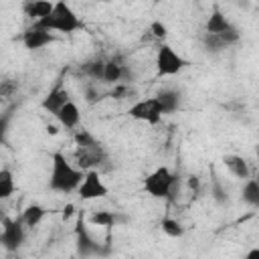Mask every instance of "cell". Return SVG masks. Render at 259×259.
<instances>
[{"mask_svg":"<svg viewBox=\"0 0 259 259\" xmlns=\"http://www.w3.org/2000/svg\"><path fill=\"white\" fill-rule=\"evenodd\" d=\"M85 176V170L75 168L65 154L55 152L51 158V176H49V188L53 192L69 194L79 188L81 180Z\"/></svg>","mask_w":259,"mask_h":259,"instance_id":"cell-1","label":"cell"},{"mask_svg":"<svg viewBox=\"0 0 259 259\" xmlns=\"http://www.w3.org/2000/svg\"><path fill=\"white\" fill-rule=\"evenodd\" d=\"M34 24L42 26V28H49V30H57V32H63V34H73L75 30L83 28V22L79 20L77 12L65 2V0H59L55 2V8L49 16L36 20Z\"/></svg>","mask_w":259,"mask_h":259,"instance_id":"cell-2","label":"cell"},{"mask_svg":"<svg viewBox=\"0 0 259 259\" xmlns=\"http://www.w3.org/2000/svg\"><path fill=\"white\" fill-rule=\"evenodd\" d=\"M178 182V174H174L166 166H160L144 178V190L152 198H172Z\"/></svg>","mask_w":259,"mask_h":259,"instance_id":"cell-3","label":"cell"},{"mask_svg":"<svg viewBox=\"0 0 259 259\" xmlns=\"http://www.w3.org/2000/svg\"><path fill=\"white\" fill-rule=\"evenodd\" d=\"M75 249L81 257H95V255H107L109 247H101V243H97L91 233L87 231V217L85 212H77V223H75Z\"/></svg>","mask_w":259,"mask_h":259,"instance_id":"cell-4","label":"cell"},{"mask_svg":"<svg viewBox=\"0 0 259 259\" xmlns=\"http://www.w3.org/2000/svg\"><path fill=\"white\" fill-rule=\"evenodd\" d=\"M75 160L79 164L81 170H101L103 164L109 160L105 148L101 146V142H93L87 146H77L75 148Z\"/></svg>","mask_w":259,"mask_h":259,"instance_id":"cell-5","label":"cell"},{"mask_svg":"<svg viewBox=\"0 0 259 259\" xmlns=\"http://www.w3.org/2000/svg\"><path fill=\"white\" fill-rule=\"evenodd\" d=\"M188 63L166 42L160 45L158 53H156V71L160 77H172L176 73H180Z\"/></svg>","mask_w":259,"mask_h":259,"instance_id":"cell-6","label":"cell"},{"mask_svg":"<svg viewBox=\"0 0 259 259\" xmlns=\"http://www.w3.org/2000/svg\"><path fill=\"white\" fill-rule=\"evenodd\" d=\"M127 115L134 117V119H138V121H146V123H150V125H158V123L162 121L164 111H162L160 101H158L156 95H154V97L140 99V101H136L134 105H130Z\"/></svg>","mask_w":259,"mask_h":259,"instance_id":"cell-7","label":"cell"},{"mask_svg":"<svg viewBox=\"0 0 259 259\" xmlns=\"http://www.w3.org/2000/svg\"><path fill=\"white\" fill-rule=\"evenodd\" d=\"M24 229L26 225L22 223V219H2V231H0V245L6 251H16L22 243H24Z\"/></svg>","mask_w":259,"mask_h":259,"instance_id":"cell-8","label":"cell"},{"mask_svg":"<svg viewBox=\"0 0 259 259\" xmlns=\"http://www.w3.org/2000/svg\"><path fill=\"white\" fill-rule=\"evenodd\" d=\"M107 186L101 180V172L99 170H85V176L77 188V194L81 200H97V198H105L107 196Z\"/></svg>","mask_w":259,"mask_h":259,"instance_id":"cell-9","label":"cell"},{"mask_svg":"<svg viewBox=\"0 0 259 259\" xmlns=\"http://www.w3.org/2000/svg\"><path fill=\"white\" fill-rule=\"evenodd\" d=\"M51 42H55V34L53 30L49 28H42L38 24L32 22V26H28L24 32H22V45L28 49V51H38L42 47H49Z\"/></svg>","mask_w":259,"mask_h":259,"instance_id":"cell-10","label":"cell"},{"mask_svg":"<svg viewBox=\"0 0 259 259\" xmlns=\"http://www.w3.org/2000/svg\"><path fill=\"white\" fill-rule=\"evenodd\" d=\"M67 101H71V95H69V89L63 85V83H57L45 97H42V101H40V107L45 109V111H49V113H53V115H57V111L67 103Z\"/></svg>","mask_w":259,"mask_h":259,"instance_id":"cell-11","label":"cell"},{"mask_svg":"<svg viewBox=\"0 0 259 259\" xmlns=\"http://www.w3.org/2000/svg\"><path fill=\"white\" fill-rule=\"evenodd\" d=\"M130 219L119 214V212H111V210H93L89 217H87V223L93 225V227H103V229H113L121 223H127Z\"/></svg>","mask_w":259,"mask_h":259,"instance_id":"cell-12","label":"cell"},{"mask_svg":"<svg viewBox=\"0 0 259 259\" xmlns=\"http://www.w3.org/2000/svg\"><path fill=\"white\" fill-rule=\"evenodd\" d=\"M130 75V69L119 61V59H109L105 61V71H103V81L105 83H121ZM132 77V75H130Z\"/></svg>","mask_w":259,"mask_h":259,"instance_id":"cell-13","label":"cell"},{"mask_svg":"<svg viewBox=\"0 0 259 259\" xmlns=\"http://www.w3.org/2000/svg\"><path fill=\"white\" fill-rule=\"evenodd\" d=\"M223 164L227 166V170L235 176V178H241V180H247L251 176V170H249V164L243 156L239 154H227L223 158Z\"/></svg>","mask_w":259,"mask_h":259,"instance_id":"cell-14","label":"cell"},{"mask_svg":"<svg viewBox=\"0 0 259 259\" xmlns=\"http://www.w3.org/2000/svg\"><path fill=\"white\" fill-rule=\"evenodd\" d=\"M57 119H59V123L63 125V127H67V130H75L77 125H79V121H81V113H79V107L73 103V101H67L59 111H57V115H55Z\"/></svg>","mask_w":259,"mask_h":259,"instance_id":"cell-15","label":"cell"},{"mask_svg":"<svg viewBox=\"0 0 259 259\" xmlns=\"http://www.w3.org/2000/svg\"><path fill=\"white\" fill-rule=\"evenodd\" d=\"M53 8H55V4H53L51 0H30V2L24 4V14H26L32 22H36V20L49 16V14L53 12Z\"/></svg>","mask_w":259,"mask_h":259,"instance_id":"cell-16","label":"cell"},{"mask_svg":"<svg viewBox=\"0 0 259 259\" xmlns=\"http://www.w3.org/2000/svg\"><path fill=\"white\" fill-rule=\"evenodd\" d=\"M233 24L229 22V18L219 10V8H212V12L208 14L206 18V24H204V30L206 32H225L229 30Z\"/></svg>","mask_w":259,"mask_h":259,"instance_id":"cell-17","label":"cell"},{"mask_svg":"<svg viewBox=\"0 0 259 259\" xmlns=\"http://www.w3.org/2000/svg\"><path fill=\"white\" fill-rule=\"evenodd\" d=\"M156 99L160 101L164 115H166V113H174V111L180 107V93L174 91V89H162V91L156 95Z\"/></svg>","mask_w":259,"mask_h":259,"instance_id":"cell-18","label":"cell"},{"mask_svg":"<svg viewBox=\"0 0 259 259\" xmlns=\"http://www.w3.org/2000/svg\"><path fill=\"white\" fill-rule=\"evenodd\" d=\"M241 200L247 202L249 206L259 208V178H247L241 190Z\"/></svg>","mask_w":259,"mask_h":259,"instance_id":"cell-19","label":"cell"},{"mask_svg":"<svg viewBox=\"0 0 259 259\" xmlns=\"http://www.w3.org/2000/svg\"><path fill=\"white\" fill-rule=\"evenodd\" d=\"M45 214H47V210H45V206H40V204H28L24 210H22V223L28 227V229H34L36 225H40V221L45 219Z\"/></svg>","mask_w":259,"mask_h":259,"instance_id":"cell-20","label":"cell"},{"mask_svg":"<svg viewBox=\"0 0 259 259\" xmlns=\"http://www.w3.org/2000/svg\"><path fill=\"white\" fill-rule=\"evenodd\" d=\"M16 190V184H14V178H12V172L8 168H2L0 170V198L6 200L14 194Z\"/></svg>","mask_w":259,"mask_h":259,"instance_id":"cell-21","label":"cell"},{"mask_svg":"<svg viewBox=\"0 0 259 259\" xmlns=\"http://www.w3.org/2000/svg\"><path fill=\"white\" fill-rule=\"evenodd\" d=\"M160 229H162L170 239H180V237H184V227H182L176 219H172V217H164V219L160 221Z\"/></svg>","mask_w":259,"mask_h":259,"instance_id":"cell-22","label":"cell"},{"mask_svg":"<svg viewBox=\"0 0 259 259\" xmlns=\"http://www.w3.org/2000/svg\"><path fill=\"white\" fill-rule=\"evenodd\" d=\"M83 71L91 77V79H101L103 81V71H105V61L97 59V61H91L83 67Z\"/></svg>","mask_w":259,"mask_h":259,"instance_id":"cell-23","label":"cell"},{"mask_svg":"<svg viewBox=\"0 0 259 259\" xmlns=\"http://www.w3.org/2000/svg\"><path fill=\"white\" fill-rule=\"evenodd\" d=\"M212 198H214L219 204H225V202L229 200V194H227V190L221 186V182H219V180H214V182H212Z\"/></svg>","mask_w":259,"mask_h":259,"instance_id":"cell-24","label":"cell"},{"mask_svg":"<svg viewBox=\"0 0 259 259\" xmlns=\"http://www.w3.org/2000/svg\"><path fill=\"white\" fill-rule=\"evenodd\" d=\"M150 32H152L156 38H160V40H164V38L168 36V28H166V24L160 22V20H154V22L150 24Z\"/></svg>","mask_w":259,"mask_h":259,"instance_id":"cell-25","label":"cell"},{"mask_svg":"<svg viewBox=\"0 0 259 259\" xmlns=\"http://www.w3.org/2000/svg\"><path fill=\"white\" fill-rule=\"evenodd\" d=\"M101 99V93L97 91V87H85V101L87 103H97Z\"/></svg>","mask_w":259,"mask_h":259,"instance_id":"cell-26","label":"cell"},{"mask_svg":"<svg viewBox=\"0 0 259 259\" xmlns=\"http://www.w3.org/2000/svg\"><path fill=\"white\" fill-rule=\"evenodd\" d=\"M75 212H77V210H75V204H67V206L63 208V221H69Z\"/></svg>","mask_w":259,"mask_h":259,"instance_id":"cell-27","label":"cell"},{"mask_svg":"<svg viewBox=\"0 0 259 259\" xmlns=\"http://www.w3.org/2000/svg\"><path fill=\"white\" fill-rule=\"evenodd\" d=\"M188 188H190V190H198V188H200L198 176H188Z\"/></svg>","mask_w":259,"mask_h":259,"instance_id":"cell-28","label":"cell"},{"mask_svg":"<svg viewBox=\"0 0 259 259\" xmlns=\"http://www.w3.org/2000/svg\"><path fill=\"white\" fill-rule=\"evenodd\" d=\"M247 259H259V247H255V249H251V251H247V255H245Z\"/></svg>","mask_w":259,"mask_h":259,"instance_id":"cell-29","label":"cell"},{"mask_svg":"<svg viewBox=\"0 0 259 259\" xmlns=\"http://www.w3.org/2000/svg\"><path fill=\"white\" fill-rule=\"evenodd\" d=\"M47 132H49L51 136H57V132H59V130H57L55 125H47Z\"/></svg>","mask_w":259,"mask_h":259,"instance_id":"cell-30","label":"cell"},{"mask_svg":"<svg viewBox=\"0 0 259 259\" xmlns=\"http://www.w3.org/2000/svg\"><path fill=\"white\" fill-rule=\"evenodd\" d=\"M154 2H162V0H154Z\"/></svg>","mask_w":259,"mask_h":259,"instance_id":"cell-31","label":"cell"},{"mask_svg":"<svg viewBox=\"0 0 259 259\" xmlns=\"http://www.w3.org/2000/svg\"><path fill=\"white\" fill-rule=\"evenodd\" d=\"M257 178H259V176H257Z\"/></svg>","mask_w":259,"mask_h":259,"instance_id":"cell-32","label":"cell"}]
</instances>
